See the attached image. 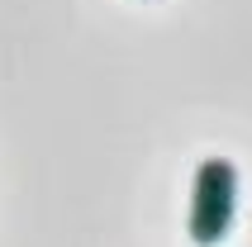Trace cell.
<instances>
[{
  "label": "cell",
  "instance_id": "1",
  "mask_svg": "<svg viewBox=\"0 0 252 247\" xmlns=\"http://www.w3.org/2000/svg\"><path fill=\"white\" fill-rule=\"evenodd\" d=\"M233 209H238V171L228 157H205L195 171V190H190V243L195 247H219L233 228Z\"/></svg>",
  "mask_w": 252,
  "mask_h": 247
}]
</instances>
